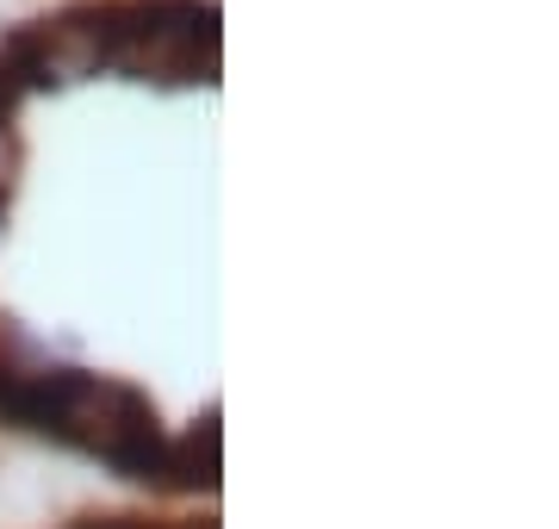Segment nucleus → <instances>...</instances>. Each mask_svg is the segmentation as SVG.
<instances>
[{"label": "nucleus", "mask_w": 559, "mask_h": 529, "mask_svg": "<svg viewBox=\"0 0 559 529\" xmlns=\"http://www.w3.org/2000/svg\"><path fill=\"white\" fill-rule=\"evenodd\" d=\"M168 486H212L218 480V430L205 424L193 436H180L168 443V473H162Z\"/></svg>", "instance_id": "1"}]
</instances>
